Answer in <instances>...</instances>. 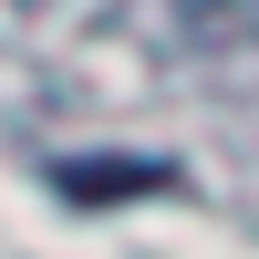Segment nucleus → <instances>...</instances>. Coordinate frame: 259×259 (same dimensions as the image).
Masks as SVG:
<instances>
[{
  "instance_id": "nucleus-1",
  "label": "nucleus",
  "mask_w": 259,
  "mask_h": 259,
  "mask_svg": "<svg viewBox=\"0 0 259 259\" xmlns=\"http://www.w3.org/2000/svg\"><path fill=\"white\" fill-rule=\"evenodd\" d=\"M73 197H135V187H166V166H62Z\"/></svg>"
}]
</instances>
